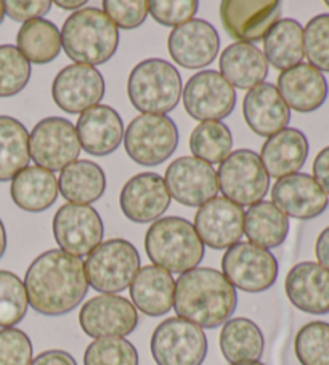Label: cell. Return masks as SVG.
Here are the masks:
<instances>
[{
	"mask_svg": "<svg viewBox=\"0 0 329 365\" xmlns=\"http://www.w3.org/2000/svg\"><path fill=\"white\" fill-rule=\"evenodd\" d=\"M28 303L47 317L73 312L88 292V282L80 257L61 250H48L31 262L24 275Z\"/></svg>",
	"mask_w": 329,
	"mask_h": 365,
	"instance_id": "obj_1",
	"label": "cell"
},
{
	"mask_svg": "<svg viewBox=\"0 0 329 365\" xmlns=\"http://www.w3.org/2000/svg\"><path fill=\"white\" fill-rule=\"evenodd\" d=\"M238 294L225 275L211 267H196L180 274L175 283L174 309L177 317L217 329L229 322L236 311Z\"/></svg>",
	"mask_w": 329,
	"mask_h": 365,
	"instance_id": "obj_2",
	"label": "cell"
},
{
	"mask_svg": "<svg viewBox=\"0 0 329 365\" xmlns=\"http://www.w3.org/2000/svg\"><path fill=\"white\" fill-rule=\"evenodd\" d=\"M118 46L119 31L100 9H80L63 24L61 47L79 65H103L115 56Z\"/></svg>",
	"mask_w": 329,
	"mask_h": 365,
	"instance_id": "obj_3",
	"label": "cell"
},
{
	"mask_svg": "<svg viewBox=\"0 0 329 365\" xmlns=\"http://www.w3.org/2000/svg\"><path fill=\"white\" fill-rule=\"evenodd\" d=\"M145 250L155 266L174 274L196 269L206 253L193 224L177 216L151 224L145 235Z\"/></svg>",
	"mask_w": 329,
	"mask_h": 365,
	"instance_id": "obj_4",
	"label": "cell"
},
{
	"mask_svg": "<svg viewBox=\"0 0 329 365\" xmlns=\"http://www.w3.org/2000/svg\"><path fill=\"white\" fill-rule=\"evenodd\" d=\"M127 96L134 108L143 115L166 116L182 98V76L172 63L148 58L130 71Z\"/></svg>",
	"mask_w": 329,
	"mask_h": 365,
	"instance_id": "obj_5",
	"label": "cell"
},
{
	"mask_svg": "<svg viewBox=\"0 0 329 365\" xmlns=\"http://www.w3.org/2000/svg\"><path fill=\"white\" fill-rule=\"evenodd\" d=\"M88 287L105 294L124 292L140 270V255L130 242L111 238L101 242L84 262Z\"/></svg>",
	"mask_w": 329,
	"mask_h": 365,
	"instance_id": "obj_6",
	"label": "cell"
},
{
	"mask_svg": "<svg viewBox=\"0 0 329 365\" xmlns=\"http://www.w3.org/2000/svg\"><path fill=\"white\" fill-rule=\"evenodd\" d=\"M179 145V129L169 116L140 115L124 134L129 158L142 166H157L174 155Z\"/></svg>",
	"mask_w": 329,
	"mask_h": 365,
	"instance_id": "obj_7",
	"label": "cell"
},
{
	"mask_svg": "<svg viewBox=\"0 0 329 365\" xmlns=\"http://www.w3.org/2000/svg\"><path fill=\"white\" fill-rule=\"evenodd\" d=\"M217 180L224 197L239 206L258 203L270 188V175L261 156L248 148L236 150L220 163Z\"/></svg>",
	"mask_w": 329,
	"mask_h": 365,
	"instance_id": "obj_8",
	"label": "cell"
},
{
	"mask_svg": "<svg viewBox=\"0 0 329 365\" xmlns=\"http://www.w3.org/2000/svg\"><path fill=\"white\" fill-rule=\"evenodd\" d=\"M150 349L157 365H201L207 356V338L198 325L170 317L156 327Z\"/></svg>",
	"mask_w": 329,
	"mask_h": 365,
	"instance_id": "obj_9",
	"label": "cell"
},
{
	"mask_svg": "<svg viewBox=\"0 0 329 365\" xmlns=\"http://www.w3.org/2000/svg\"><path fill=\"white\" fill-rule=\"evenodd\" d=\"M80 142L74 124L60 116H50L34 125L29 134V156L50 173L63 171L78 161Z\"/></svg>",
	"mask_w": 329,
	"mask_h": 365,
	"instance_id": "obj_10",
	"label": "cell"
},
{
	"mask_svg": "<svg viewBox=\"0 0 329 365\" xmlns=\"http://www.w3.org/2000/svg\"><path fill=\"white\" fill-rule=\"evenodd\" d=\"M276 257L268 250L249 242H239L226 250L222 257V274L233 287L246 293H262L278 279Z\"/></svg>",
	"mask_w": 329,
	"mask_h": 365,
	"instance_id": "obj_11",
	"label": "cell"
},
{
	"mask_svg": "<svg viewBox=\"0 0 329 365\" xmlns=\"http://www.w3.org/2000/svg\"><path fill=\"white\" fill-rule=\"evenodd\" d=\"M182 96L188 115L201 123L222 121L236 105L235 87L214 69L193 74Z\"/></svg>",
	"mask_w": 329,
	"mask_h": 365,
	"instance_id": "obj_12",
	"label": "cell"
},
{
	"mask_svg": "<svg viewBox=\"0 0 329 365\" xmlns=\"http://www.w3.org/2000/svg\"><path fill=\"white\" fill-rule=\"evenodd\" d=\"M52 227L60 250L74 257L90 255L105 234L100 214L87 205H63L55 212Z\"/></svg>",
	"mask_w": 329,
	"mask_h": 365,
	"instance_id": "obj_13",
	"label": "cell"
},
{
	"mask_svg": "<svg viewBox=\"0 0 329 365\" xmlns=\"http://www.w3.org/2000/svg\"><path fill=\"white\" fill-rule=\"evenodd\" d=\"M164 182L170 197L177 203L189 207H201L219 193L215 169L194 156H182L170 163L164 174Z\"/></svg>",
	"mask_w": 329,
	"mask_h": 365,
	"instance_id": "obj_14",
	"label": "cell"
},
{
	"mask_svg": "<svg viewBox=\"0 0 329 365\" xmlns=\"http://www.w3.org/2000/svg\"><path fill=\"white\" fill-rule=\"evenodd\" d=\"M79 325L87 336L124 338L134 333L138 312L129 299L118 294H98L82 306Z\"/></svg>",
	"mask_w": 329,
	"mask_h": 365,
	"instance_id": "obj_15",
	"label": "cell"
},
{
	"mask_svg": "<svg viewBox=\"0 0 329 365\" xmlns=\"http://www.w3.org/2000/svg\"><path fill=\"white\" fill-rule=\"evenodd\" d=\"M220 20L230 37L244 43L263 41L276 21L281 20L278 0H224Z\"/></svg>",
	"mask_w": 329,
	"mask_h": 365,
	"instance_id": "obj_16",
	"label": "cell"
},
{
	"mask_svg": "<svg viewBox=\"0 0 329 365\" xmlns=\"http://www.w3.org/2000/svg\"><path fill=\"white\" fill-rule=\"evenodd\" d=\"M193 227L206 247L229 250L244 235V210L225 197H215L199 207Z\"/></svg>",
	"mask_w": 329,
	"mask_h": 365,
	"instance_id": "obj_17",
	"label": "cell"
},
{
	"mask_svg": "<svg viewBox=\"0 0 329 365\" xmlns=\"http://www.w3.org/2000/svg\"><path fill=\"white\" fill-rule=\"evenodd\" d=\"M52 97L61 111L69 115L84 113L105 97V79L93 66L73 63L56 74Z\"/></svg>",
	"mask_w": 329,
	"mask_h": 365,
	"instance_id": "obj_18",
	"label": "cell"
},
{
	"mask_svg": "<svg viewBox=\"0 0 329 365\" xmlns=\"http://www.w3.org/2000/svg\"><path fill=\"white\" fill-rule=\"evenodd\" d=\"M217 29L206 20H189L172 29L167 48L172 60L187 69H202L211 65L219 53Z\"/></svg>",
	"mask_w": 329,
	"mask_h": 365,
	"instance_id": "obj_19",
	"label": "cell"
},
{
	"mask_svg": "<svg viewBox=\"0 0 329 365\" xmlns=\"http://www.w3.org/2000/svg\"><path fill=\"white\" fill-rule=\"evenodd\" d=\"M271 203L288 217L308 221L328 210L329 198L313 175L296 173L281 178L271 188Z\"/></svg>",
	"mask_w": 329,
	"mask_h": 365,
	"instance_id": "obj_20",
	"label": "cell"
},
{
	"mask_svg": "<svg viewBox=\"0 0 329 365\" xmlns=\"http://www.w3.org/2000/svg\"><path fill=\"white\" fill-rule=\"evenodd\" d=\"M125 217L137 224L157 221L170 206L166 182L156 173H140L130 178L119 195Z\"/></svg>",
	"mask_w": 329,
	"mask_h": 365,
	"instance_id": "obj_21",
	"label": "cell"
},
{
	"mask_svg": "<svg viewBox=\"0 0 329 365\" xmlns=\"http://www.w3.org/2000/svg\"><path fill=\"white\" fill-rule=\"evenodd\" d=\"M284 292L291 304L302 312L312 316L329 314V270L318 262L296 264L284 280Z\"/></svg>",
	"mask_w": 329,
	"mask_h": 365,
	"instance_id": "obj_22",
	"label": "cell"
},
{
	"mask_svg": "<svg viewBox=\"0 0 329 365\" xmlns=\"http://www.w3.org/2000/svg\"><path fill=\"white\" fill-rule=\"evenodd\" d=\"M278 92L289 110L313 113L325 105L329 86L325 74L308 63H301L278 76Z\"/></svg>",
	"mask_w": 329,
	"mask_h": 365,
	"instance_id": "obj_23",
	"label": "cell"
},
{
	"mask_svg": "<svg viewBox=\"0 0 329 365\" xmlns=\"http://www.w3.org/2000/svg\"><path fill=\"white\" fill-rule=\"evenodd\" d=\"M80 147L93 156L116 152L124 140V123L119 113L108 105H97L80 113L75 124Z\"/></svg>",
	"mask_w": 329,
	"mask_h": 365,
	"instance_id": "obj_24",
	"label": "cell"
},
{
	"mask_svg": "<svg viewBox=\"0 0 329 365\" xmlns=\"http://www.w3.org/2000/svg\"><path fill=\"white\" fill-rule=\"evenodd\" d=\"M243 116L254 134L258 137H271L288 128L291 110L284 103L276 86L262 83L246 93Z\"/></svg>",
	"mask_w": 329,
	"mask_h": 365,
	"instance_id": "obj_25",
	"label": "cell"
},
{
	"mask_svg": "<svg viewBox=\"0 0 329 365\" xmlns=\"http://www.w3.org/2000/svg\"><path fill=\"white\" fill-rule=\"evenodd\" d=\"M308 158V140L302 130L286 128L268 137L262 145L261 161L276 180L299 173Z\"/></svg>",
	"mask_w": 329,
	"mask_h": 365,
	"instance_id": "obj_26",
	"label": "cell"
},
{
	"mask_svg": "<svg viewBox=\"0 0 329 365\" xmlns=\"http://www.w3.org/2000/svg\"><path fill=\"white\" fill-rule=\"evenodd\" d=\"M175 280L167 270L145 266L130 283V298L135 309L150 317H161L174 307Z\"/></svg>",
	"mask_w": 329,
	"mask_h": 365,
	"instance_id": "obj_27",
	"label": "cell"
},
{
	"mask_svg": "<svg viewBox=\"0 0 329 365\" xmlns=\"http://www.w3.org/2000/svg\"><path fill=\"white\" fill-rule=\"evenodd\" d=\"M219 66L220 74L238 89H254L268 76V63L252 43H231L220 55Z\"/></svg>",
	"mask_w": 329,
	"mask_h": 365,
	"instance_id": "obj_28",
	"label": "cell"
},
{
	"mask_svg": "<svg viewBox=\"0 0 329 365\" xmlns=\"http://www.w3.org/2000/svg\"><path fill=\"white\" fill-rule=\"evenodd\" d=\"M10 195L23 211L42 212L58 198V180L47 169L28 166L11 180Z\"/></svg>",
	"mask_w": 329,
	"mask_h": 365,
	"instance_id": "obj_29",
	"label": "cell"
},
{
	"mask_svg": "<svg viewBox=\"0 0 329 365\" xmlns=\"http://www.w3.org/2000/svg\"><path fill=\"white\" fill-rule=\"evenodd\" d=\"M106 190V175L100 165L88 160H78L65 168L58 179V192L73 205L98 201Z\"/></svg>",
	"mask_w": 329,
	"mask_h": 365,
	"instance_id": "obj_30",
	"label": "cell"
},
{
	"mask_svg": "<svg viewBox=\"0 0 329 365\" xmlns=\"http://www.w3.org/2000/svg\"><path fill=\"white\" fill-rule=\"evenodd\" d=\"M288 234L289 219L271 201H258L244 212V235L258 248H278Z\"/></svg>",
	"mask_w": 329,
	"mask_h": 365,
	"instance_id": "obj_31",
	"label": "cell"
},
{
	"mask_svg": "<svg viewBox=\"0 0 329 365\" xmlns=\"http://www.w3.org/2000/svg\"><path fill=\"white\" fill-rule=\"evenodd\" d=\"M263 56L271 66L286 71L303 60V28L293 18L276 21L263 37Z\"/></svg>",
	"mask_w": 329,
	"mask_h": 365,
	"instance_id": "obj_32",
	"label": "cell"
},
{
	"mask_svg": "<svg viewBox=\"0 0 329 365\" xmlns=\"http://www.w3.org/2000/svg\"><path fill=\"white\" fill-rule=\"evenodd\" d=\"M219 343L220 351L230 364L258 362L265 349L262 330L246 317L230 319L225 322Z\"/></svg>",
	"mask_w": 329,
	"mask_h": 365,
	"instance_id": "obj_33",
	"label": "cell"
},
{
	"mask_svg": "<svg viewBox=\"0 0 329 365\" xmlns=\"http://www.w3.org/2000/svg\"><path fill=\"white\" fill-rule=\"evenodd\" d=\"M18 50L29 63L46 65L61 52V33L52 21L36 18L23 23L16 36Z\"/></svg>",
	"mask_w": 329,
	"mask_h": 365,
	"instance_id": "obj_34",
	"label": "cell"
},
{
	"mask_svg": "<svg viewBox=\"0 0 329 365\" xmlns=\"http://www.w3.org/2000/svg\"><path fill=\"white\" fill-rule=\"evenodd\" d=\"M29 160L28 129L15 118L0 116V182L14 180Z\"/></svg>",
	"mask_w": 329,
	"mask_h": 365,
	"instance_id": "obj_35",
	"label": "cell"
},
{
	"mask_svg": "<svg viewBox=\"0 0 329 365\" xmlns=\"http://www.w3.org/2000/svg\"><path fill=\"white\" fill-rule=\"evenodd\" d=\"M233 137L229 125L220 121H206L196 125L189 135V150L194 158L214 165L231 153Z\"/></svg>",
	"mask_w": 329,
	"mask_h": 365,
	"instance_id": "obj_36",
	"label": "cell"
},
{
	"mask_svg": "<svg viewBox=\"0 0 329 365\" xmlns=\"http://www.w3.org/2000/svg\"><path fill=\"white\" fill-rule=\"evenodd\" d=\"M28 307L23 280L10 270H0V329H14L26 317Z\"/></svg>",
	"mask_w": 329,
	"mask_h": 365,
	"instance_id": "obj_37",
	"label": "cell"
},
{
	"mask_svg": "<svg viewBox=\"0 0 329 365\" xmlns=\"http://www.w3.org/2000/svg\"><path fill=\"white\" fill-rule=\"evenodd\" d=\"M296 357L301 365H329V324L315 320L297 331Z\"/></svg>",
	"mask_w": 329,
	"mask_h": 365,
	"instance_id": "obj_38",
	"label": "cell"
},
{
	"mask_svg": "<svg viewBox=\"0 0 329 365\" xmlns=\"http://www.w3.org/2000/svg\"><path fill=\"white\" fill-rule=\"evenodd\" d=\"M31 79V63L15 46H0V98L15 97Z\"/></svg>",
	"mask_w": 329,
	"mask_h": 365,
	"instance_id": "obj_39",
	"label": "cell"
},
{
	"mask_svg": "<svg viewBox=\"0 0 329 365\" xmlns=\"http://www.w3.org/2000/svg\"><path fill=\"white\" fill-rule=\"evenodd\" d=\"M84 365H138V351L125 338H100L87 346Z\"/></svg>",
	"mask_w": 329,
	"mask_h": 365,
	"instance_id": "obj_40",
	"label": "cell"
},
{
	"mask_svg": "<svg viewBox=\"0 0 329 365\" xmlns=\"http://www.w3.org/2000/svg\"><path fill=\"white\" fill-rule=\"evenodd\" d=\"M303 55L308 65L329 73V14L313 16L303 29Z\"/></svg>",
	"mask_w": 329,
	"mask_h": 365,
	"instance_id": "obj_41",
	"label": "cell"
},
{
	"mask_svg": "<svg viewBox=\"0 0 329 365\" xmlns=\"http://www.w3.org/2000/svg\"><path fill=\"white\" fill-rule=\"evenodd\" d=\"M103 9L106 16L115 23L116 28L135 29L142 26L150 14V2L147 0H105Z\"/></svg>",
	"mask_w": 329,
	"mask_h": 365,
	"instance_id": "obj_42",
	"label": "cell"
},
{
	"mask_svg": "<svg viewBox=\"0 0 329 365\" xmlns=\"http://www.w3.org/2000/svg\"><path fill=\"white\" fill-rule=\"evenodd\" d=\"M33 343L23 330H0V365H31Z\"/></svg>",
	"mask_w": 329,
	"mask_h": 365,
	"instance_id": "obj_43",
	"label": "cell"
},
{
	"mask_svg": "<svg viewBox=\"0 0 329 365\" xmlns=\"http://www.w3.org/2000/svg\"><path fill=\"white\" fill-rule=\"evenodd\" d=\"M199 4L196 0H153L150 2V14L156 23L162 26L177 28L180 24L193 20L198 14Z\"/></svg>",
	"mask_w": 329,
	"mask_h": 365,
	"instance_id": "obj_44",
	"label": "cell"
},
{
	"mask_svg": "<svg viewBox=\"0 0 329 365\" xmlns=\"http://www.w3.org/2000/svg\"><path fill=\"white\" fill-rule=\"evenodd\" d=\"M5 4V15L18 23H26L36 18H42L47 15L52 7L50 0H31V2H20V0H7Z\"/></svg>",
	"mask_w": 329,
	"mask_h": 365,
	"instance_id": "obj_45",
	"label": "cell"
},
{
	"mask_svg": "<svg viewBox=\"0 0 329 365\" xmlns=\"http://www.w3.org/2000/svg\"><path fill=\"white\" fill-rule=\"evenodd\" d=\"M313 179L329 197V147H325L313 161Z\"/></svg>",
	"mask_w": 329,
	"mask_h": 365,
	"instance_id": "obj_46",
	"label": "cell"
},
{
	"mask_svg": "<svg viewBox=\"0 0 329 365\" xmlns=\"http://www.w3.org/2000/svg\"><path fill=\"white\" fill-rule=\"evenodd\" d=\"M31 365H78L75 359L66 351L50 349L37 356Z\"/></svg>",
	"mask_w": 329,
	"mask_h": 365,
	"instance_id": "obj_47",
	"label": "cell"
},
{
	"mask_svg": "<svg viewBox=\"0 0 329 365\" xmlns=\"http://www.w3.org/2000/svg\"><path fill=\"white\" fill-rule=\"evenodd\" d=\"M315 255L320 266L329 270V225L316 238Z\"/></svg>",
	"mask_w": 329,
	"mask_h": 365,
	"instance_id": "obj_48",
	"label": "cell"
},
{
	"mask_svg": "<svg viewBox=\"0 0 329 365\" xmlns=\"http://www.w3.org/2000/svg\"><path fill=\"white\" fill-rule=\"evenodd\" d=\"M55 4L63 10H78L84 7V5H87L85 0H74V2L73 0H69V2H66V0H56Z\"/></svg>",
	"mask_w": 329,
	"mask_h": 365,
	"instance_id": "obj_49",
	"label": "cell"
},
{
	"mask_svg": "<svg viewBox=\"0 0 329 365\" xmlns=\"http://www.w3.org/2000/svg\"><path fill=\"white\" fill-rule=\"evenodd\" d=\"M5 251H7V232H5V225L0 219V259H2Z\"/></svg>",
	"mask_w": 329,
	"mask_h": 365,
	"instance_id": "obj_50",
	"label": "cell"
},
{
	"mask_svg": "<svg viewBox=\"0 0 329 365\" xmlns=\"http://www.w3.org/2000/svg\"><path fill=\"white\" fill-rule=\"evenodd\" d=\"M4 18H5V4L0 0V23L4 21Z\"/></svg>",
	"mask_w": 329,
	"mask_h": 365,
	"instance_id": "obj_51",
	"label": "cell"
},
{
	"mask_svg": "<svg viewBox=\"0 0 329 365\" xmlns=\"http://www.w3.org/2000/svg\"><path fill=\"white\" fill-rule=\"evenodd\" d=\"M231 365H265L262 362H243V364H231Z\"/></svg>",
	"mask_w": 329,
	"mask_h": 365,
	"instance_id": "obj_52",
	"label": "cell"
},
{
	"mask_svg": "<svg viewBox=\"0 0 329 365\" xmlns=\"http://www.w3.org/2000/svg\"><path fill=\"white\" fill-rule=\"evenodd\" d=\"M326 5H328V7H329V0H326Z\"/></svg>",
	"mask_w": 329,
	"mask_h": 365,
	"instance_id": "obj_53",
	"label": "cell"
}]
</instances>
